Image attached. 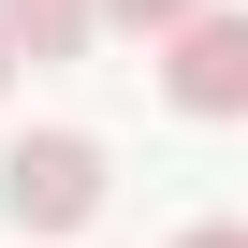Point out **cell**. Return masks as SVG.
Listing matches in <instances>:
<instances>
[{"instance_id":"obj_5","label":"cell","mask_w":248,"mask_h":248,"mask_svg":"<svg viewBox=\"0 0 248 248\" xmlns=\"http://www.w3.org/2000/svg\"><path fill=\"white\" fill-rule=\"evenodd\" d=\"M175 248H248V219H190V233H175Z\"/></svg>"},{"instance_id":"obj_2","label":"cell","mask_w":248,"mask_h":248,"mask_svg":"<svg viewBox=\"0 0 248 248\" xmlns=\"http://www.w3.org/2000/svg\"><path fill=\"white\" fill-rule=\"evenodd\" d=\"M161 102L175 117H248V15L190 0V15L161 30Z\"/></svg>"},{"instance_id":"obj_4","label":"cell","mask_w":248,"mask_h":248,"mask_svg":"<svg viewBox=\"0 0 248 248\" xmlns=\"http://www.w3.org/2000/svg\"><path fill=\"white\" fill-rule=\"evenodd\" d=\"M102 15H117V30H175L190 0H102Z\"/></svg>"},{"instance_id":"obj_3","label":"cell","mask_w":248,"mask_h":248,"mask_svg":"<svg viewBox=\"0 0 248 248\" xmlns=\"http://www.w3.org/2000/svg\"><path fill=\"white\" fill-rule=\"evenodd\" d=\"M102 30V0H0V44H15V59H73Z\"/></svg>"},{"instance_id":"obj_6","label":"cell","mask_w":248,"mask_h":248,"mask_svg":"<svg viewBox=\"0 0 248 248\" xmlns=\"http://www.w3.org/2000/svg\"><path fill=\"white\" fill-rule=\"evenodd\" d=\"M0 73H15V44H0Z\"/></svg>"},{"instance_id":"obj_1","label":"cell","mask_w":248,"mask_h":248,"mask_svg":"<svg viewBox=\"0 0 248 248\" xmlns=\"http://www.w3.org/2000/svg\"><path fill=\"white\" fill-rule=\"evenodd\" d=\"M102 146L88 132H15V146H0V219H15V233H88L102 219Z\"/></svg>"}]
</instances>
